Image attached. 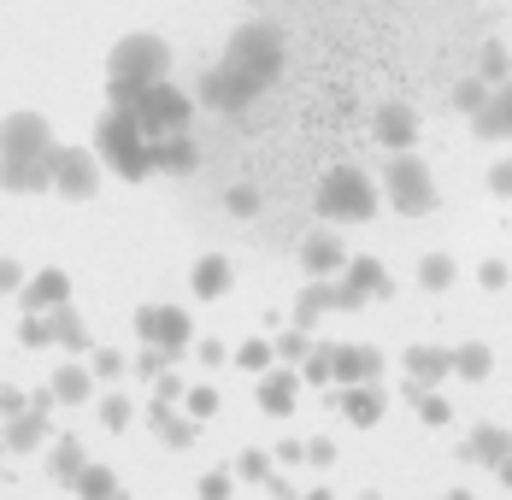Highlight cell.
<instances>
[{"mask_svg": "<svg viewBox=\"0 0 512 500\" xmlns=\"http://www.w3.org/2000/svg\"><path fill=\"white\" fill-rule=\"evenodd\" d=\"M277 65H283V36H277L271 24H242V30L230 36V48H224V65L206 71L201 100L218 106V112H242L259 89H271Z\"/></svg>", "mask_w": 512, "mask_h": 500, "instance_id": "1", "label": "cell"}, {"mask_svg": "<svg viewBox=\"0 0 512 500\" xmlns=\"http://www.w3.org/2000/svg\"><path fill=\"white\" fill-rule=\"evenodd\" d=\"M0 189H12V195L53 189V130H48V118H36V112L0 118Z\"/></svg>", "mask_w": 512, "mask_h": 500, "instance_id": "2", "label": "cell"}, {"mask_svg": "<svg viewBox=\"0 0 512 500\" xmlns=\"http://www.w3.org/2000/svg\"><path fill=\"white\" fill-rule=\"evenodd\" d=\"M171 71V48L159 36H124L118 48L106 53V95L112 106H124L130 95H142L148 83H159Z\"/></svg>", "mask_w": 512, "mask_h": 500, "instance_id": "3", "label": "cell"}, {"mask_svg": "<svg viewBox=\"0 0 512 500\" xmlns=\"http://www.w3.org/2000/svg\"><path fill=\"white\" fill-rule=\"evenodd\" d=\"M95 153H101V165H112L118 177H130V183H142L154 165V142H148V130L130 118V106H112L101 118V130H95Z\"/></svg>", "mask_w": 512, "mask_h": 500, "instance_id": "4", "label": "cell"}, {"mask_svg": "<svg viewBox=\"0 0 512 500\" xmlns=\"http://www.w3.org/2000/svg\"><path fill=\"white\" fill-rule=\"evenodd\" d=\"M371 212H377V183L359 165H336L318 183V218H330V224H365Z\"/></svg>", "mask_w": 512, "mask_h": 500, "instance_id": "5", "label": "cell"}, {"mask_svg": "<svg viewBox=\"0 0 512 500\" xmlns=\"http://www.w3.org/2000/svg\"><path fill=\"white\" fill-rule=\"evenodd\" d=\"M383 195H389L395 212L424 218V212H436V177H430V165L412 148H401V153H389V165H383Z\"/></svg>", "mask_w": 512, "mask_h": 500, "instance_id": "6", "label": "cell"}, {"mask_svg": "<svg viewBox=\"0 0 512 500\" xmlns=\"http://www.w3.org/2000/svg\"><path fill=\"white\" fill-rule=\"evenodd\" d=\"M130 106V118L148 130V142H159V136H177V130H189V118H195V100L183 95V89H171V77H159V83H148L142 95L124 100Z\"/></svg>", "mask_w": 512, "mask_h": 500, "instance_id": "7", "label": "cell"}, {"mask_svg": "<svg viewBox=\"0 0 512 500\" xmlns=\"http://www.w3.org/2000/svg\"><path fill=\"white\" fill-rule=\"evenodd\" d=\"M136 336L159 353H183L195 342V324H189L183 306H142V312H136Z\"/></svg>", "mask_w": 512, "mask_h": 500, "instance_id": "8", "label": "cell"}, {"mask_svg": "<svg viewBox=\"0 0 512 500\" xmlns=\"http://www.w3.org/2000/svg\"><path fill=\"white\" fill-rule=\"evenodd\" d=\"M53 189L65 200H89L101 189V153L89 148H53Z\"/></svg>", "mask_w": 512, "mask_h": 500, "instance_id": "9", "label": "cell"}, {"mask_svg": "<svg viewBox=\"0 0 512 500\" xmlns=\"http://www.w3.org/2000/svg\"><path fill=\"white\" fill-rule=\"evenodd\" d=\"M342 312H354L365 300H383L389 295V271H383V259H348V271H342Z\"/></svg>", "mask_w": 512, "mask_h": 500, "instance_id": "10", "label": "cell"}, {"mask_svg": "<svg viewBox=\"0 0 512 500\" xmlns=\"http://www.w3.org/2000/svg\"><path fill=\"white\" fill-rule=\"evenodd\" d=\"M471 130H477L483 142H512V77H507V83H495L489 106L471 118Z\"/></svg>", "mask_w": 512, "mask_h": 500, "instance_id": "11", "label": "cell"}, {"mask_svg": "<svg viewBox=\"0 0 512 500\" xmlns=\"http://www.w3.org/2000/svg\"><path fill=\"white\" fill-rule=\"evenodd\" d=\"M383 377V353L377 348H359V342H342L336 348V383H377Z\"/></svg>", "mask_w": 512, "mask_h": 500, "instance_id": "12", "label": "cell"}, {"mask_svg": "<svg viewBox=\"0 0 512 500\" xmlns=\"http://www.w3.org/2000/svg\"><path fill=\"white\" fill-rule=\"evenodd\" d=\"M18 295H24L30 312H53V306H65V300H71V277H65L59 265H48V271H36Z\"/></svg>", "mask_w": 512, "mask_h": 500, "instance_id": "13", "label": "cell"}, {"mask_svg": "<svg viewBox=\"0 0 512 500\" xmlns=\"http://www.w3.org/2000/svg\"><path fill=\"white\" fill-rule=\"evenodd\" d=\"M301 265H307L312 277H336V271H348V253H342V242L330 230H312L307 242H301Z\"/></svg>", "mask_w": 512, "mask_h": 500, "instance_id": "14", "label": "cell"}, {"mask_svg": "<svg viewBox=\"0 0 512 500\" xmlns=\"http://www.w3.org/2000/svg\"><path fill=\"white\" fill-rule=\"evenodd\" d=\"M342 412H348V424H383V412H389V395L377 389V383H348L342 389Z\"/></svg>", "mask_w": 512, "mask_h": 500, "instance_id": "15", "label": "cell"}, {"mask_svg": "<svg viewBox=\"0 0 512 500\" xmlns=\"http://www.w3.org/2000/svg\"><path fill=\"white\" fill-rule=\"evenodd\" d=\"M371 130H377V142H383L389 153H401V148L418 142V112H412V106H383Z\"/></svg>", "mask_w": 512, "mask_h": 500, "instance_id": "16", "label": "cell"}, {"mask_svg": "<svg viewBox=\"0 0 512 500\" xmlns=\"http://www.w3.org/2000/svg\"><path fill=\"white\" fill-rule=\"evenodd\" d=\"M295 395H301V377L295 371H259V406L271 418H289L295 412Z\"/></svg>", "mask_w": 512, "mask_h": 500, "instance_id": "17", "label": "cell"}, {"mask_svg": "<svg viewBox=\"0 0 512 500\" xmlns=\"http://www.w3.org/2000/svg\"><path fill=\"white\" fill-rule=\"evenodd\" d=\"M512 453V430L507 424H477L471 436H465V459H477V465H501Z\"/></svg>", "mask_w": 512, "mask_h": 500, "instance_id": "18", "label": "cell"}, {"mask_svg": "<svg viewBox=\"0 0 512 500\" xmlns=\"http://www.w3.org/2000/svg\"><path fill=\"white\" fill-rule=\"evenodd\" d=\"M318 312H342V289H336L330 277H312L307 289H301V300H295V324L312 330V318H318Z\"/></svg>", "mask_w": 512, "mask_h": 500, "instance_id": "19", "label": "cell"}, {"mask_svg": "<svg viewBox=\"0 0 512 500\" xmlns=\"http://www.w3.org/2000/svg\"><path fill=\"white\" fill-rule=\"evenodd\" d=\"M407 377L418 383V389H430V383L454 377V353H442V348H407Z\"/></svg>", "mask_w": 512, "mask_h": 500, "instance_id": "20", "label": "cell"}, {"mask_svg": "<svg viewBox=\"0 0 512 500\" xmlns=\"http://www.w3.org/2000/svg\"><path fill=\"white\" fill-rule=\"evenodd\" d=\"M42 436H48V418H42V406H30V412H12V424H6V448H12V453H30Z\"/></svg>", "mask_w": 512, "mask_h": 500, "instance_id": "21", "label": "cell"}, {"mask_svg": "<svg viewBox=\"0 0 512 500\" xmlns=\"http://www.w3.org/2000/svg\"><path fill=\"white\" fill-rule=\"evenodd\" d=\"M89 377H95V371H83V365H59L53 383H48V395L59 400V406H77V400H89V389H95Z\"/></svg>", "mask_w": 512, "mask_h": 500, "instance_id": "22", "label": "cell"}, {"mask_svg": "<svg viewBox=\"0 0 512 500\" xmlns=\"http://www.w3.org/2000/svg\"><path fill=\"white\" fill-rule=\"evenodd\" d=\"M195 295L201 300H218L224 289H230V259H218V253H206V259H195Z\"/></svg>", "mask_w": 512, "mask_h": 500, "instance_id": "23", "label": "cell"}, {"mask_svg": "<svg viewBox=\"0 0 512 500\" xmlns=\"http://www.w3.org/2000/svg\"><path fill=\"white\" fill-rule=\"evenodd\" d=\"M195 159H201V153H195V142H189L183 130L154 142V165H159V171H195Z\"/></svg>", "mask_w": 512, "mask_h": 500, "instance_id": "24", "label": "cell"}, {"mask_svg": "<svg viewBox=\"0 0 512 500\" xmlns=\"http://www.w3.org/2000/svg\"><path fill=\"white\" fill-rule=\"evenodd\" d=\"M495 371V353L483 348V342H460L454 348V377H465V383H483Z\"/></svg>", "mask_w": 512, "mask_h": 500, "instance_id": "25", "label": "cell"}, {"mask_svg": "<svg viewBox=\"0 0 512 500\" xmlns=\"http://www.w3.org/2000/svg\"><path fill=\"white\" fill-rule=\"evenodd\" d=\"M454 277H460V265H454L448 253H424V259H418V283H424L430 295H442V289H454Z\"/></svg>", "mask_w": 512, "mask_h": 500, "instance_id": "26", "label": "cell"}, {"mask_svg": "<svg viewBox=\"0 0 512 500\" xmlns=\"http://www.w3.org/2000/svg\"><path fill=\"white\" fill-rule=\"evenodd\" d=\"M48 330H53V342H65V348H89V330H83V318H77L71 306H53Z\"/></svg>", "mask_w": 512, "mask_h": 500, "instance_id": "27", "label": "cell"}, {"mask_svg": "<svg viewBox=\"0 0 512 500\" xmlns=\"http://www.w3.org/2000/svg\"><path fill=\"white\" fill-rule=\"evenodd\" d=\"M489 95H495V83L477 71V77H460V89H454V106H460L465 118H477V112L489 106Z\"/></svg>", "mask_w": 512, "mask_h": 500, "instance_id": "28", "label": "cell"}, {"mask_svg": "<svg viewBox=\"0 0 512 500\" xmlns=\"http://www.w3.org/2000/svg\"><path fill=\"white\" fill-rule=\"evenodd\" d=\"M154 424H159V436H165L171 448H189V442H195V424H189V418H177L165 400H154Z\"/></svg>", "mask_w": 512, "mask_h": 500, "instance_id": "29", "label": "cell"}, {"mask_svg": "<svg viewBox=\"0 0 512 500\" xmlns=\"http://www.w3.org/2000/svg\"><path fill=\"white\" fill-rule=\"evenodd\" d=\"M71 489H77L83 500H112V495H118V477H112L106 465H83V477H77Z\"/></svg>", "mask_w": 512, "mask_h": 500, "instance_id": "30", "label": "cell"}, {"mask_svg": "<svg viewBox=\"0 0 512 500\" xmlns=\"http://www.w3.org/2000/svg\"><path fill=\"white\" fill-rule=\"evenodd\" d=\"M83 465H89V459H83V448H77L71 436H65V442H53V477H59V483H77V477H83Z\"/></svg>", "mask_w": 512, "mask_h": 500, "instance_id": "31", "label": "cell"}, {"mask_svg": "<svg viewBox=\"0 0 512 500\" xmlns=\"http://www.w3.org/2000/svg\"><path fill=\"white\" fill-rule=\"evenodd\" d=\"M301 377L307 383H336V348H312L301 359Z\"/></svg>", "mask_w": 512, "mask_h": 500, "instance_id": "32", "label": "cell"}, {"mask_svg": "<svg viewBox=\"0 0 512 500\" xmlns=\"http://www.w3.org/2000/svg\"><path fill=\"white\" fill-rule=\"evenodd\" d=\"M271 359H277L271 342H242V348H236V365H242V371H271Z\"/></svg>", "mask_w": 512, "mask_h": 500, "instance_id": "33", "label": "cell"}, {"mask_svg": "<svg viewBox=\"0 0 512 500\" xmlns=\"http://www.w3.org/2000/svg\"><path fill=\"white\" fill-rule=\"evenodd\" d=\"M412 400H418V418H424V424H448V418H454V406L442 395H430V389H418Z\"/></svg>", "mask_w": 512, "mask_h": 500, "instance_id": "34", "label": "cell"}, {"mask_svg": "<svg viewBox=\"0 0 512 500\" xmlns=\"http://www.w3.org/2000/svg\"><path fill=\"white\" fill-rule=\"evenodd\" d=\"M183 406H189V418H212V412H218V389H212V383L183 389Z\"/></svg>", "mask_w": 512, "mask_h": 500, "instance_id": "35", "label": "cell"}, {"mask_svg": "<svg viewBox=\"0 0 512 500\" xmlns=\"http://www.w3.org/2000/svg\"><path fill=\"white\" fill-rule=\"evenodd\" d=\"M507 71H512L507 48H501V42H489V48H483V77H489V83H507Z\"/></svg>", "mask_w": 512, "mask_h": 500, "instance_id": "36", "label": "cell"}, {"mask_svg": "<svg viewBox=\"0 0 512 500\" xmlns=\"http://www.w3.org/2000/svg\"><path fill=\"white\" fill-rule=\"evenodd\" d=\"M101 418H106V430H124V424H130V400H124V395H106L101 400Z\"/></svg>", "mask_w": 512, "mask_h": 500, "instance_id": "37", "label": "cell"}, {"mask_svg": "<svg viewBox=\"0 0 512 500\" xmlns=\"http://www.w3.org/2000/svg\"><path fill=\"white\" fill-rule=\"evenodd\" d=\"M277 353H283V359H307V353H312L307 330H301V324H295V330H289V336H277Z\"/></svg>", "mask_w": 512, "mask_h": 500, "instance_id": "38", "label": "cell"}, {"mask_svg": "<svg viewBox=\"0 0 512 500\" xmlns=\"http://www.w3.org/2000/svg\"><path fill=\"white\" fill-rule=\"evenodd\" d=\"M201 500H230V471H206L201 477Z\"/></svg>", "mask_w": 512, "mask_h": 500, "instance_id": "39", "label": "cell"}, {"mask_svg": "<svg viewBox=\"0 0 512 500\" xmlns=\"http://www.w3.org/2000/svg\"><path fill=\"white\" fill-rule=\"evenodd\" d=\"M489 195L512 200V159H501V165H495V171H489Z\"/></svg>", "mask_w": 512, "mask_h": 500, "instance_id": "40", "label": "cell"}, {"mask_svg": "<svg viewBox=\"0 0 512 500\" xmlns=\"http://www.w3.org/2000/svg\"><path fill=\"white\" fill-rule=\"evenodd\" d=\"M477 283H483V289H507V265H501V259H483Z\"/></svg>", "mask_w": 512, "mask_h": 500, "instance_id": "41", "label": "cell"}, {"mask_svg": "<svg viewBox=\"0 0 512 500\" xmlns=\"http://www.w3.org/2000/svg\"><path fill=\"white\" fill-rule=\"evenodd\" d=\"M12 289H24V265L18 259H0V295H12Z\"/></svg>", "mask_w": 512, "mask_h": 500, "instance_id": "42", "label": "cell"}, {"mask_svg": "<svg viewBox=\"0 0 512 500\" xmlns=\"http://www.w3.org/2000/svg\"><path fill=\"white\" fill-rule=\"evenodd\" d=\"M118 371H124V353H112V348L95 353V377H118Z\"/></svg>", "mask_w": 512, "mask_h": 500, "instance_id": "43", "label": "cell"}, {"mask_svg": "<svg viewBox=\"0 0 512 500\" xmlns=\"http://www.w3.org/2000/svg\"><path fill=\"white\" fill-rule=\"evenodd\" d=\"M242 477H271V459H265L259 448H248L242 453Z\"/></svg>", "mask_w": 512, "mask_h": 500, "instance_id": "44", "label": "cell"}, {"mask_svg": "<svg viewBox=\"0 0 512 500\" xmlns=\"http://www.w3.org/2000/svg\"><path fill=\"white\" fill-rule=\"evenodd\" d=\"M254 206H259L254 189H236V195H230V212H254Z\"/></svg>", "mask_w": 512, "mask_h": 500, "instance_id": "45", "label": "cell"}, {"mask_svg": "<svg viewBox=\"0 0 512 500\" xmlns=\"http://www.w3.org/2000/svg\"><path fill=\"white\" fill-rule=\"evenodd\" d=\"M307 459H312V465H330V459H336V448H330V442H312Z\"/></svg>", "mask_w": 512, "mask_h": 500, "instance_id": "46", "label": "cell"}, {"mask_svg": "<svg viewBox=\"0 0 512 500\" xmlns=\"http://www.w3.org/2000/svg\"><path fill=\"white\" fill-rule=\"evenodd\" d=\"M183 395V383H177V377H159V400H165V406H171V400Z\"/></svg>", "mask_w": 512, "mask_h": 500, "instance_id": "47", "label": "cell"}, {"mask_svg": "<svg viewBox=\"0 0 512 500\" xmlns=\"http://www.w3.org/2000/svg\"><path fill=\"white\" fill-rule=\"evenodd\" d=\"M495 471H501V483H507V489H512V453H507V459H501V465H495Z\"/></svg>", "mask_w": 512, "mask_h": 500, "instance_id": "48", "label": "cell"}, {"mask_svg": "<svg viewBox=\"0 0 512 500\" xmlns=\"http://www.w3.org/2000/svg\"><path fill=\"white\" fill-rule=\"evenodd\" d=\"M448 500H477V495H471V489H454V495H448Z\"/></svg>", "mask_w": 512, "mask_h": 500, "instance_id": "49", "label": "cell"}, {"mask_svg": "<svg viewBox=\"0 0 512 500\" xmlns=\"http://www.w3.org/2000/svg\"><path fill=\"white\" fill-rule=\"evenodd\" d=\"M307 500H330V495H324V489H318V495H307Z\"/></svg>", "mask_w": 512, "mask_h": 500, "instance_id": "50", "label": "cell"}, {"mask_svg": "<svg viewBox=\"0 0 512 500\" xmlns=\"http://www.w3.org/2000/svg\"><path fill=\"white\" fill-rule=\"evenodd\" d=\"M112 500H124V495H112Z\"/></svg>", "mask_w": 512, "mask_h": 500, "instance_id": "51", "label": "cell"}]
</instances>
